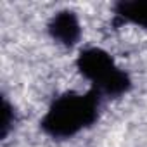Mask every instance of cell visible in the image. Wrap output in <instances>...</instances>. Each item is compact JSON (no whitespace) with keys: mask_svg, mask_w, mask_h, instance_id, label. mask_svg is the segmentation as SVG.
<instances>
[{"mask_svg":"<svg viewBox=\"0 0 147 147\" xmlns=\"http://www.w3.org/2000/svg\"><path fill=\"white\" fill-rule=\"evenodd\" d=\"M76 64L83 78L92 83V90H95L100 97H118L130 88L128 75L114 64L107 52L100 49L92 47L82 50Z\"/></svg>","mask_w":147,"mask_h":147,"instance_id":"7a4b0ae2","label":"cell"},{"mask_svg":"<svg viewBox=\"0 0 147 147\" xmlns=\"http://www.w3.org/2000/svg\"><path fill=\"white\" fill-rule=\"evenodd\" d=\"M116 14L125 21L147 28V2H119Z\"/></svg>","mask_w":147,"mask_h":147,"instance_id":"277c9868","label":"cell"},{"mask_svg":"<svg viewBox=\"0 0 147 147\" xmlns=\"http://www.w3.org/2000/svg\"><path fill=\"white\" fill-rule=\"evenodd\" d=\"M100 95L90 88L87 94L69 92L57 97L42 119L45 133L55 138H67L90 126L97 119Z\"/></svg>","mask_w":147,"mask_h":147,"instance_id":"6da1fadb","label":"cell"},{"mask_svg":"<svg viewBox=\"0 0 147 147\" xmlns=\"http://www.w3.org/2000/svg\"><path fill=\"white\" fill-rule=\"evenodd\" d=\"M49 31H50L54 40H57L62 45L71 47L80 40L82 26H80V21H78L75 12L62 11L52 18V21L49 24Z\"/></svg>","mask_w":147,"mask_h":147,"instance_id":"3957f363","label":"cell"},{"mask_svg":"<svg viewBox=\"0 0 147 147\" xmlns=\"http://www.w3.org/2000/svg\"><path fill=\"white\" fill-rule=\"evenodd\" d=\"M12 109H11V104L4 99V107H2V137H5L9 133V128L12 125Z\"/></svg>","mask_w":147,"mask_h":147,"instance_id":"5b68a950","label":"cell"}]
</instances>
